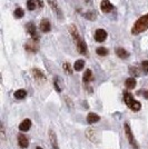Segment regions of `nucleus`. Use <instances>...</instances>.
<instances>
[{
    "label": "nucleus",
    "instance_id": "c85d7f7f",
    "mask_svg": "<svg viewBox=\"0 0 148 149\" xmlns=\"http://www.w3.org/2000/svg\"><path fill=\"white\" fill-rule=\"evenodd\" d=\"M36 3H38V6H39V7H43V0H37V1H36Z\"/></svg>",
    "mask_w": 148,
    "mask_h": 149
},
{
    "label": "nucleus",
    "instance_id": "b1692460",
    "mask_svg": "<svg viewBox=\"0 0 148 149\" xmlns=\"http://www.w3.org/2000/svg\"><path fill=\"white\" fill-rule=\"evenodd\" d=\"M36 6H37V3H36L35 0H27V8H28L30 11L35 10V9H36Z\"/></svg>",
    "mask_w": 148,
    "mask_h": 149
},
{
    "label": "nucleus",
    "instance_id": "aec40b11",
    "mask_svg": "<svg viewBox=\"0 0 148 149\" xmlns=\"http://www.w3.org/2000/svg\"><path fill=\"white\" fill-rule=\"evenodd\" d=\"M32 74H34V77L36 79H46L45 74L39 70V69H32Z\"/></svg>",
    "mask_w": 148,
    "mask_h": 149
},
{
    "label": "nucleus",
    "instance_id": "a878e982",
    "mask_svg": "<svg viewBox=\"0 0 148 149\" xmlns=\"http://www.w3.org/2000/svg\"><path fill=\"white\" fill-rule=\"evenodd\" d=\"M129 72L130 74H134V76H139V71L137 70V68H135V67H130L129 68Z\"/></svg>",
    "mask_w": 148,
    "mask_h": 149
},
{
    "label": "nucleus",
    "instance_id": "f03ea898",
    "mask_svg": "<svg viewBox=\"0 0 148 149\" xmlns=\"http://www.w3.org/2000/svg\"><path fill=\"white\" fill-rule=\"evenodd\" d=\"M124 128H125V134H126V136H127V138H128V140H129L130 145L134 147L135 149H138V145H137V143H136L135 138H134V136H133V134H131V130H130L129 126L126 124L125 126H124Z\"/></svg>",
    "mask_w": 148,
    "mask_h": 149
},
{
    "label": "nucleus",
    "instance_id": "f3484780",
    "mask_svg": "<svg viewBox=\"0 0 148 149\" xmlns=\"http://www.w3.org/2000/svg\"><path fill=\"white\" fill-rule=\"evenodd\" d=\"M15 98H17V99H24L26 96H27V91L24 90V89H19L17 91H15Z\"/></svg>",
    "mask_w": 148,
    "mask_h": 149
},
{
    "label": "nucleus",
    "instance_id": "7c9ffc66",
    "mask_svg": "<svg viewBox=\"0 0 148 149\" xmlns=\"http://www.w3.org/2000/svg\"><path fill=\"white\" fill-rule=\"evenodd\" d=\"M37 149H43L41 147H37Z\"/></svg>",
    "mask_w": 148,
    "mask_h": 149
},
{
    "label": "nucleus",
    "instance_id": "0eeeda50",
    "mask_svg": "<svg viewBox=\"0 0 148 149\" xmlns=\"http://www.w3.org/2000/svg\"><path fill=\"white\" fill-rule=\"evenodd\" d=\"M69 31H70V35H71L73 39L76 41V44H77L78 41H80L81 38H80V36H79V32H78V30H77L76 26H74V25L70 26V27H69Z\"/></svg>",
    "mask_w": 148,
    "mask_h": 149
},
{
    "label": "nucleus",
    "instance_id": "c756f323",
    "mask_svg": "<svg viewBox=\"0 0 148 149\" xmlns=\"http://www.w3.org/2000/svg\"><path fill=\"white\" fill-rule=\"evenodd\" d=\"M142 95H144V97H145L146 99H148V90H145V91L142 93Z\"/></svg>",
    "mask_w": 148,
    "mask_h": 149
},
{
    "label": "nucleus",
    "instance_id": "9d476101",
    "mask_svg": "<svg viewBox=\"0 0 148 149\" xmlns=\"http://www.w3.org/2000/svg\"><path fill=\"white\" fill-rule=\"evenodd\" d=\"M99 120H100V117L95 112H89L88 116H87V123L88 124H95Z\"/></svg>",
    "mask_w": 148,
    "mask_h": 149
},
{
    "label": "nucleus",
    "instance_id": "412c9836",
    "mask_svg": "<svg viewBox=\"0 0 148 149\" xmlns=\"http://www.w3.org/2000/svg\"><path fill=\"white\" fill-rule=\"evenodd\" d=\"M13 16H15V18H22L24 16H25V13H24V9H21V8H17V9H15V11H13Z\"/></svg>",
    "mask_w": 148,
    "mask_h": 149
},
{
    "label": "nucleus",
    "instance_id": "4468645a",
    "mask_svg": "<svg viewBox=\"0 0 148 149\" xmlns=\"http://www.w3.org/2000/svg\"><path fill=\"white\" fill-rule=\"evenodd\" d=\"M50 136V141H51V146H52V149H59L58 148V143H57V138H56V134L52 130H50L49 132Z\"/></svg>",
    "mask_w": 148,
    "mask_h": 149
},
{
    "label": "nucleus",
    "instance_id": "f257e3e1",
    "mask_svg": "<svg viewBox=\"0 0 148 149\" xmlns=\"http://www.w3.org/2000/svg\"><path fill=\"white\" fill-rule=\"evenodd\" d=\"M148 29V13L142 16L136 21V24L134 25L133 29H131V33L133 35H139L144 31H146Z\"/></svg>",
    "mask_w": 148,
    "mask_h": 149
},
{
    "label": "nucleus",
    "instance_id": "a211bd4d",
    "mask_svg": "<svg viewBox=\"0 0 148 149\" xmlns=\"http://www.w3.org/2000/svg\"><path fill=\"white\" fill-rule=\"evenodd\" d=\"M48 3H49V6L51 7V9H52V10H55L58 15L60 13V9H59V7H58L57 0H48Z\"/></svg>",
    "mask_w": 148,
    "mask_h": 149
},
{
    "label": "nucleus",
    "instance_id": "393cba45",
    "mask_svg": "<svg viewBox=\"0 0 148 149\" xmlns=\"http://www.w3.org/2000/svg\"><path fill=\"white\" fill-rule=\"evenodd\" d=\"M142 68L145 74H148V60H144L142 62Z\"/></svg>",
    "mask_w": 148,
    "mask_h": 149
},
{
    "label": "nucleus",
    "instance_id": "39448f33",
    "mask_svg": "<svg viewBox=\"0 0 148 149\" xmlns=\"http://www.w3.org/2000/svg\"><path fill=\"white\" fill-rule=\"evenodd\" d=\"M107 38V32L104 29H97L95 32V40L98 42H103L105 41V39Z\"/></svg>",
    "mask_w": 148,
    "mask_h": 149
},
{
    "label": "nucleus",
    "instance_id": "423d86ee",
    "mask_svg": "<svg viewBox=\"0 0 148 149\" xmlns=\"http://www.w3.org/2000/svg\"><path fill=\"white\" fill-rule=\"evenodd\" d=\"M39 28L43 32H49L51 30V25H50V21L48 19H43L40 21V25H39Z\"/></svg>",
    "mask_w": 148,
    "mask_h": 149
},
{
    "label": "nucleus",
    "instance_id": "dca6fc26",
    "mask_svg": "<svg viewBox=\"0 0 148 149\" xmlns=\"http://www.w3.org/2000/svg\"><path fill=\"white\" fill-rule=\"evenodd\" d=\"M136 79L135 78H128V79H126L125 81V85H126V87L128 88V89H134L136 87Z\"/></svg>",
    "mask_w": 148,
    "mask_h": 149
},
{
    "label": "nucleus",
    "instance_id": "20e7f679",
    "mask_svg": "<svg viewBox=\"0 0 148 149\" xmlns=\"http://www.w3.org/2000/svg\"><path fill=\"white\" fill-rule=\"evenodd\" d=\"M100 9H101V11H103V13H110L111 10L114 9V6H112V3H111L109 0H101Z\"/></svg>",
    "mask_w": 148,
    "mask_h": 149
},
{
    "label": "nucleus",
    "instance_id": "9b49d317",
    "mask_svg": "<svg viewBox=\"0 0 148 149\" xmlns=\"http://www.w3.org/2000/svg\"><path fill=\"white\" fill-rule=\"evenodd\" d=\"M31 127V120L30 119H25L21 124L19 125V130L21 131H28Z\"/></svg>",
    "mask_w": 148,
    "mask_h": 149
},
{
    "label": "nucleus",
    "instance_id": "ddd939ff",
    "mask_svg": "<svg viewBox=\"0 0 148 149\" xmlns=\"http://www.w3.org/2000/svg\"><path fill=\"white\" fill-rule=\"evenodd\" d=\"M18 143L21 148H27L28 145H29V141H28L27 137L24 136V135H19L18 136Z\"/></svg>",
    "mask_w": 148,
    "mask_h": 149
},
{
    "label": "nucleus",
    "instance_id": "1a4fd4ad",
    "mask_svg": "<svg viewBox=\"0 0 148 149\" xmlns=\"http://www.w3.org/2000/svg\"><path fill=\"white\" fill-rule=\"evenodd\" d=\"M77 50H78V52L81 54V55H86L87 54V45H86V42H85V40L81 39L80 41L77 42Z\"/></svg>",
    "mask_w": 148,
    "mask_h": 149
},
{
    "label": "nucleus",
    "instance_id": "4be33fe9",
    "mask_svg": "<svg viewBox=\"0 0 148 149\" xmlns=\"http://www.w3.org/2000/svg\"><path fill=\"white\" fill-rule=\"evenodd\" d=\"M97 17V13L96 11H88V13H85V18L88 19V20H90V21H94L95 19Z\"/></svg>",
    "mask_w": 148,
    "mask_h": 149
},
{
    "label": "nucleus",
    "instance_id": "2eb2a0df",
    "mask_svg": "<svg viewBox=\"0 0 148 149\" xmlns=\"http://www.w3.org/2000/svg\"><path fill=\"white\" fill-rule=\"evenodd\" d=\"M82 80H84V82H89V81L93 80V71L90 69H87L86 71H85Z\"/></svg>",
    "mask_w": 148,
    "mask_h": 149
},
{
    "label": "nucleus",
    "instance_id": "6ab92c4d",
    "mask_svg": "<svg viewBox=\"0 0 148 149\" xmlns=\"http://www.w3.org/2000/svg\"><path fill=\"white\" fill-rule=\"evenodd\" d=\"M84 67H85V61L84 60H77L74 65V68L76 71H80L84 69Z\"/></svg>",
    "mask_w": 148,
    "mask_h": 149
},
{
    "label": "nucleus",
    "instance_id": "bb28decb",
    "mask_svg": "<svg viewBox=\"0 0 148 149\" xmlns=\"http://www.w3.org/2000/svg\"><path fill=\"white\" fill-rule=\"evenodd\" d=\"M26 49L30 50V51H34V52H35V51H37V50H38V48L36 47V46H34V45L31 46V45L27 44V45H26Z\"/></svg>",
    "mask_w": 148,
    "mask_h": 149
},
{
    "label": "nucleus",
    "instance_id": "5701e85b",
    "mask_svg": "<svg viewBox=\"0 0 148 149\" xmlns=\"http://www.w3.org/2000/svg\"><path fill=\"white\" fill-rule=\"evenodd\" d=\"M96 54L99 55V56L104 57V56H107V54H108V50L106 49L105 47H99L96 49Z\"/></svg>",
    "mask_w": 148,
    "mask_h": 149
},
{
    "label": "nucleus",
    "instance_id": "cd10ccee",
    "mask_svg": "<svg viewBox=\"0 0 148 149\" xmlns=\"http://www.w3.org/2000/svg\"><path fill=\"white\" fill-rule=\"evenodd\" d=\"M64 68H65V70L67 71L68 74H71V72H73V71H71V68H70V65H69V63H67V62H66V63L64 65Z\"/></svg>",
    "mask_w": 148,
    "mask_h": 149
},
{
    "label": "nucleus",
    "instance_id": "7ed1b4c3",
    "mask_svg": "<svg viewBox=\"0 0 148 149\" xmlns=\"http://www.w3.org/2000/svg\"><path fill=\"white\" fill-rule=\"evenodd\" d=\"M26 28H27V31H28V33L31 36V38H32L35 41H37L38 39H39V36H38V33H37L36 26L34 25L32 22H29V24H27Z\"/></svg>",
    "mask_w": 148,
    "mask_h": 149
},
{
    "label": "nucleus",
    "instance_id": "6e6552de",
    "mask_svg": "<svg viewBox=\"0 0 148 149\" xmlns=\"http://www.w3.org/2000/svg\"><path fill=\"white\" fill-rule=\"evenodd\" d=\"M115 52L120 59H127L129 57V52L127 50H125V48H121V47H118L115 49Z\"/></svg>",
    "mask_w": 148,
    "mask_h": 149
},
{
    "label": "nucleus",
    "instance_id": "f8f14e48",
    "mask_svg": "<svg viewBox=\"0 0 148 149\" xmlns=\"http://www.w3.org/2000/svg\"><path fill=\"white\" fill-rule=\"evenodd\" d=\"M124 100H125V104L128 106V107H130L131 104L135 101V99H134L133 96H131V93H128V91H125V93H124Z\"/></svg>",
    "mask_w": 148,
    "mask_h": 149
}]
</instances>
